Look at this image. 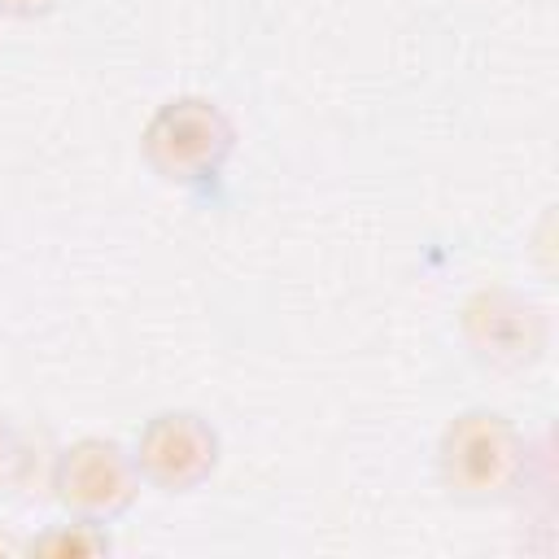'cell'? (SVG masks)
<instances>
[{
  "instance_id": "7a4b0ae2",
  "label": "cell",
  "mask_w": 559,
  "mask_h": 559,
  "mask_svg": "<svg viewBox=\"0 0 559 559\" xmlns=\"http://www.w3.org/2000/svg\"><path fill=\"white\" fill-rule=\"evenodd\" d=\"M231 153H236V122L214 96L201 92L162 100L140 131L144 166L170 188L214 183L227 170Z\"/></svg>"
},
{
  "instance_id": "9c48e42d",
  "label": "cell",
  "mask_w": 559,
  "mask_h": 559,
  "mask_svg": "<svg viewBox=\"0 0 559 559\" xmlns=\"http://www.w3.org/2000/svg\"><path fill=\"white\" fill-rule=\"evenodd\" d=\"M0 550H4V555H22V550H26V542H22V537H9V533H0Z\"/></svg>"
},
{
  "instance_id": "277c9868",
  "label": "cell",
  "mask_w": 559,
  "mask_h": 559,
  "mask_svg": "<svg viewBox=\"0 0 559 559\" xmlns=\"http://www.w3.org/2000/svg\"><path fill=\"white\" fill-rule=\"evenodd\" d=\"M140 485L144 480L131 459V445H122L114 437H79L70 445H61L52 459V472H48L52 502L66 515L92 520V524L122 520L135 507Z\"/></svg>"
},
{
  "instance_id": "6da1fadb",
  "label": "cell",
  "mask_w": 559,
  "mask_h": 559,
  "mask_svg": "<svg viewBox=\"0 0 559 559\" xmlns=\"http://www.w3.org/2000/svg\"><path fill=\"white\" fill-rule=\"evenodd\" d=\"M432 463L445 498L463 507H498L528 485L533 445L511 415L467 406L445 419Z\"/></svg>"
},
{
  "instance_id": "8992f818",
  "label": "cell",
  "mask_w": 559,
  "mask_h": 559,
  "mask_svg": "<svg viewBox=\"0 0 559 559\" xmlns=\"http://www.w3.org/2000/svg\"><path fill=\"white\" fill-rule=\"evenodd\" d=\"M109 550H114L109 524H92V520H74V515L26 537V555H48V559H96Z\"/></svg>"
},
{
  "instance_id": "ba28073f",
  "label": "cell",
  "mask_w": 559,
  "mask_h": 559,
  "mask_svg": "<svg viewBox=\"0 0 559 559\" xmlns=\"http://www.w3.org/2000/svg\"><path fill=\"white\" fill-rule=\"evenodd\" d=\"M57 9H61V0H0V17H17V22H35Z\"/></svg>"
},
{
  "instance_id": "5b68a950",
  "label": "cell",
  "mask_w": 559,
  "mask_h": 559,
  "mask_svg": "<svg viewBox=\"0 0 559 559\" xmlns=\"http://www.w3.org/2000/svg\"><path fill=\"white\" fill-rule=\"evenodd\" d=\"M131 459L148 489L197 493L201 485L214 480V472L223 463V437L201 411L166 406L140 424V432L131 441Z\"/></svg>"
},
{
  "instance_id": "3957f363",
  "label": "cell",
  "mask_w": 559,
  "mask_h": 559,
  "mask_svg": "<svg viewBox=\"0 0 559 559\" xmlns=\"http://www.w3.org/2000/svg\"><path fill=\"white\" fill-rule=\"evenodd\" d=\"M459 341L485 371L524 376L550 349V310L511 284H480L459 301Z\"/></svg>"
},
{
  "instance_id": "52a82bcc",
  "label": "cell",
  "mask_w": 559,
  "mask_h": 559,
  "mask_svg": "<svg viewBox=\"0 0 559 559\" xmlns=\"http://www.w3.org/2000/svg\"><path fill=\"white\" fill-rule=\"evenodd\" d=\"M26 467H31L26 437H22V428L0 411V498H4V493H13V489H22Z\"/></svg>"
}]
</instances>
